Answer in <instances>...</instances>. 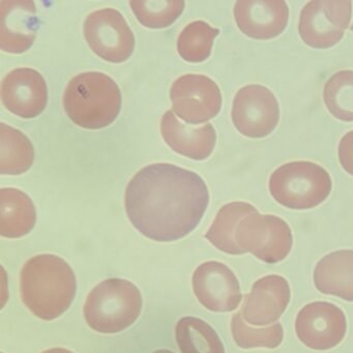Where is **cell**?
<instances>
[{"instance_id": "8fae6325", "label": "cell", "mask_w": 353, "mask_h": 353, "mask_svg": "<svg viewBox=\"0 0 353 353\" xmlns=\"http://www.w3.org/2000/svg\"><path fill=\"white\" fill-rule=\"evenodd\" d=\"M295 334L307 348L326 351L346 336L347 320L341 307L327 301L307 303L297 314Z\"/></svg>"}, {"instance_id": "2e32d148", "label": "cell", "mask_w": 353, "mask_h": 353, "mask_svg": "<svg viewBox=\"0 0 353 353\" xmlns=\"http://www.w3.org/2000/svg\"><path fill=\"white\" fill-rule=\"evenodd\" d=\"M39 28L40 21L34 1H0V48L3 52L21 54L30 50Z\"/></svg>"}, {"instance_id": "cb8c5ba5", "label": "cell", "mask_w": 353, "mask_h": 353, "mask_svg": "<svg viewBox=\"0 0 353 353\" xmlns=\"http://www.w3.org/2000/svg\"><path fill=\"white\" fill-rule=\"evenodd\" d=\"M323 100L332 117L346 123L353 121V71L334 74L324 85Z\"/></svg>"}, {"instance_id": "44dd1931", "label": "cell", "mask_w": 353, "mask_h": 353, "mask_svg": "<svg viewBox=\"0 0 353 353\" xmlns=\"http://www.w3.org/2000/svg\"><path fill=\"white\" fill-rule=\"evenodd\" d=\"M34 150L30 140L19 130L0 123V173L19 175L32 167Z\"/></svg>"}, {"instance_id": "ac0fdd59", "label": "cell", "mask_w": 353, "mask_h": 353, "mask_svg": "<svg viewBox=\"0 0 353 353\" xmlns=\"http://www.w3.org/2000/svg\"><path fill=\"white\" fill-rule=\"evenodd\" d=\"M314 285L322 294L353 303V250L332 252L314 268Z\"/></svg>"}, {"instance_id": "5b68a950", "label": "cell", "mask_w": 353, "mask_h": 353, "mask_svg": "<svg viewBox=\"0 0 353 353\" xmlns=\"http://www.w3.org/2000/svg\"><path fill=\"white\" fill-rule=\"evenodd\" d=\"M270 193L284 208L311 210L323 203L332 189L330 173L316 163L295 161L270 175Z\"/></svg>"}, {"instance_id": "52a82bcc", "label": "cell", "mask_w": 353, "mask_h": 353, "mask_svg": "<svg viewBox=\"0 0 353 353\" xmlns=\"http://www.w3.org/2000/svg\"><path fill=\"white\" fill-rule=\"evenodd\" d=\"M352 3L349 0H314L301 10L299 32L314 49H328L342 40L349 28Z\"/></svg>"}, {"instance_id": "484cf974", "label": "cell", "mask_w": 353, "mask_h": 353, "mask_svg": "<svg viewBox=\"0 0 353 353\" xmlns=\"http://www.w3.org/2000/svg\"><path fill=\"white\" fill-rule=\"evenodd\" d=\"M181 0H132L130 7L138 21L148 28H166L174 23L185 10Z\"/></svg>"}, {"instance_id": "f546056e", "label": "cell", "mask_w": 353, "mask_h": 353, "mask_svg": "<svg viewBox=\"0 0 353 353\" xmlns=\"http://www.w3.org/2000/svg\"><path fill=\"white\" fill-rule=\"evenodd\" d=\"M349 30H350L351 32H353V22H352V26H351L350 28H349Z\"/></svg>"}, {"instance_id": "8992f818", "label": "cell", "mask_w": 353, "mask_h": 353, "mask_svg": "<svg viewBox=\"0 0 353 353\" xmlns=\"http://www.w3.org/2000/svg\"><path fill=\"white\" fill-rule=\"evenodd\" d=\"M235 243L241 254L251 253L265 263H278L292 250V231L283 219L257 212L241 221Z\"/></svg>"}, {"instance_id": "30bf717a", "label": "cell", "mask_w": 353, "mask_h": 353, "mask_svg": "<svg viewBox=\"0 0 353 353\" xmlns=\"http://www.w3.org/2000/svg\"><path fill=\"white\" fill-rule=\"evenodd\" d=\"M170 99L175 114L191 125L214 119L222 108V94L218 84L197 74H188L175 80L171 86Z\"/></svg>"}, {"instance_id": "3957f363", "label": "cell", "mask_w": 353, "mask_h": 353, "mask_svg": "<svg viewBox=\"0 0 353 353\" xmlns=\"http://www.w3.org/2000/svg\"><path fill=\"white\" fill-rule=\"evenodd\" d=\"M63 107L75 125L88 130L103 129L111 125L121 112V90L106 74L85 72L68 84Z\"/></svg>"}, {"instance_id": "7c38bea8", "label": "cell", "mask_w": 353, "mask_h": 353, "mask_svg": "<svg viewBox=\"0 0 353 353\" xmlns=\"http://www.w3.org/2000/svg\"><path fill=\"white\" fill-rule=\"evenodd\" d=\"M192 286L198 301L216 313L234 311L243 299L239 279L221 262L208 261L198 266L192 276Z\"/></svg>"}, {"instance_id": "4316f807", "label": "cell", "mask_w": 353, "mask_h": 353, "mask_svg": "<svg viewBox=\"0 0 353 353\" xmlns=\"http://www.w3.org/2000/svg\"><path fill=\"white\" fill-rule=\"evenodd\" d=\"M338 156L341 166L348 174L353 176V130L341 139Z\"/></svg>"}, {"instance_id": "603a6c76", "label": "cell", "mask_w": 353, "mask_h": 353, "mask_svg": "<svg viewBox=\"0 0 353 353\" xmlns=\"http://www.w3.org/2000/svg\"><path fill=\"white\" fill-rule=\"evenodd\" d=\"M220 30L204 21L188 24L177 39V51L189 63H202L212 54L214 39Z\"/></svg>"}, {"instance_id": "e0dca14e", "label": "cell", "mask_w": 353, "mask_h": 353, "mask_svg": "<svg viewBox=\"0 0 353 353\" xmlns=\"http://www.w3.org/2000/svg\"><path fill=\"white\" fill-rule=\"evenodd\" d=\"M161 133L164 141L175 152L192 160H205L216 146V130L210 123L202 127L190 128L179 123L172 111H167L163 115Z\"/></svg>"}, {"instance_id": "f1b7e54d", "label": "cell", "mask_w": 353, "mask_h": 353, "mask_svg": "<svg viewBox=\"0 0 353 353\" xmlns=\"http://www.w3.org/2000/svg\"><path fill=\"white\" fill-rule=\"evenodd\" d=\"M152 353H174L173 351L168 350V349H159V350L154 351Z\"/></svg>"}, {"instance_id": "9a60e30c", "label": "cell", "mask_w": 353, "mask_h": 353, "mask_svg": "<svg viewBox=\"0 0 353 353\" xmlns=\"http://www.w3.org/2000/svg\"><path fill=\"white\" fill-rule=\"evenodd\" d=\"M234 19L239 30L249 38L272 40L286 30L289 8L283 0H239Z\"/></svg>"}, {"instance_id": "7402d4cb", "label": "cell", "mask_w": 353, "mask_h": 353, "mask_svg": "<svg viewBox=\"0 0 353 353\" xmlns=\"http://www.w3.org/2000/svg\"><path fill=\"white\" fill-rule=\"evenodd\" d=\"M175 340L181 353H225L218 332L208 322L193 316L177 321Z\"/></svg>"}, {"instance_id": "4fadbf2b", "label": "cell", "mask_w": 353, "mask_h": 353, "mask_svg": "<svg viewBox=\"0 0 353 353\" xmlns=\"http://www.w3.org/2000/svg\"><path fill=\"white\" fill-rule=\"evenodd\" d=\"M291 299L288 281L279 274L263 276L254 283L241 310L245 323L266 327L276 323Z\"/></svg>"}, {"instance_id": "9c48e42d", "label": "cell", "mask_w": 353, "mask_h": 353, "mask_svg": "<svg viewBox=\"0 0 353 353\" xmlns=\"http://www.w3.org/2000/svg\"><path fill=\"white\" fill-rule=\"evenodd\" d=\"M231 119L241 135L257 139L266 137L280 121L278 100L265 86H245L235 94Z\"/></svg>"}, {"instance_id": "ffe728a7", "label": "cell", "mask_w": 353, "mask_h": 353, "mask_svg": "<svg viewBox=\"0 0 353 353\" xmlns=\"http://www.w3.org/2000/svg\"><path fill=\"white\" fill-rule=\"evenodd\" d=\"M257 212L256 208L247 202L225 204L219 210L212 226L205 233V239L223 253L243 255L235 243V232L243 219Z\"/></svg>"}, {"instance_id": "ba28073f", "label": "cell", "mask_w": 353, "mask_h": 353, "mask_svg": "<svg viewBox=\"0 0 353 353\" xmlns=\"http://www.w3.org/2000/svg\"><path fill=\"white\" fill-rule=\"evenodd\" d=\"M84 36L90 49L109 63H123L135 48V38L129 24L119 11L110 8L88 16Z\"/></svg>"}, {"instance_id": "d4e9b609", "label": "cell", "mask_w": 353, "mask_h": 353, "mask_svg": "<svg viewBox=\"0 0 353 353\" xmlns=\"http://www.w3.org/2000/svg\"><path fill=\"white\" fill-rule=\"evenodd\" d=\"M230 330L235 344L243 349H274L280 346L284 340V328L280 322L268 327H252L245 323L241 312L232 316Z\"/></svg>"}, {"instance_id": "83f0119b", "label": "cell", "mask_w": 353, "mask_h": 353, "mask_svg": "<svg viewBox=\"0 0 353 353\" xmlns=\"http://www.w3.org/2000/svg\"><path fill=\"white\" fill-rule=\"evenodd\" d=\"M42 353H74L72 351L68 350V349L65 348H51L48 349V350H45L44 352Z\"/></svg>"}, {"instance_id": "5bb4252c", "label": "cell", "mask_w": 353, "mask_h": 353, "mask_svg": "<svg viewBox=\"0 0 353 353\" xmlns=\"http://www.w3.org/2000/svg\"><path fill=\"white\" fill-rule=\"evenodd\" d=\"M1 100L13 114L21 119H34L45 110L48 102L46 81L36 70H13L1 82Z\"/></svg>"}, {"instance_id": "d6986e66", "label": "cell", "mask_w": 353, "mask_h": 353, "mask_svg": "<svg viewBox=\"0 0 353 353\" xmlns=\"http://www.w3.org/2000/svg\"><path fill=\"white\" fill-rule=\"evenodd\" d=\"M37 210L30 196L14 188L0 191V234L7 239L26 236L36 226Z\"/></svg>"}, {"instance_id": "277c9868", "label": "cell", "mask_w": 353, "mask_h": 353, "mask_svg": "<svg viewBox=\"0 0 353 353\" xmlns=\"http://www.w3.org/2000/svg\"><path fill=\"white\" fill-rule=\"evenodd\" d=\"M142 305L141 292L134 283L111 278L88 293L84 303V318L94 332L119 334L137 321Z\"/></svg>"}, {"instance_id": "7a4b0ae2", "label": "cell", "mask_w": 353, "mask_h": 353, "mask_svg": "<svg viewBox=\"0 0 353 353\" xmlns=\"http://www.w3.org/2000/svg\"><path fill=\"white\" fill-rule=\"evenodd\" d=\"M77 292L75 272L69 263L52 254L30 258L20 274L22 301L36 317L57 319L69 310Z\"/></svg>"}, {"instance_id": "6da1fadb", "label": "cell", "mask_w": 353, "mask_h": 353, "mask_svg": "<svg viewBox=\"0 0 353 353\" xmlns=\"http://www.w3.org/2000/svg\"><path fill=\"white\" fill-rule=\"evenodd\" d=\"M125 204L130 222L143 236L171 243L197 228L210 204V192L194 171L158 163L134 175Z\"/></svg>"}]
</instances>
